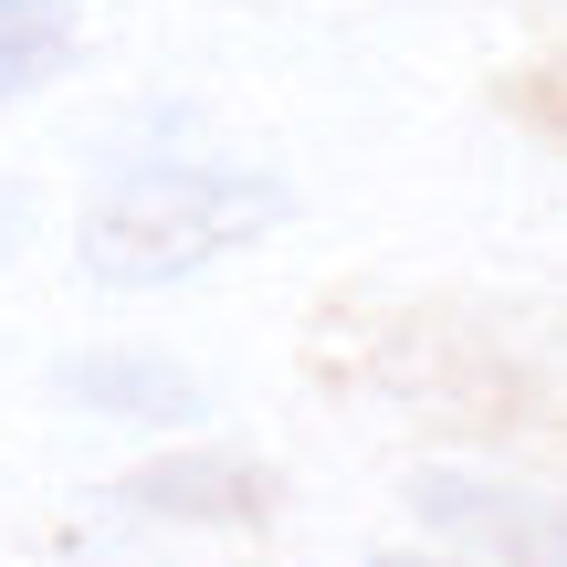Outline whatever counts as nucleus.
<instances>
[{"mask_svg":"<svg viewBox=\"0 0 567 567\" xmlns=\"http://www.w3.org/2000/svg\"><path fill=\"white\" fill-rule=\"evenodd\" d=\"M284 221V189L252 158H126L84 200V274L95 284H179L221 252L264 243Z\"/></svg>","mask_w":567,"mask_h":567,"instance_id":"1","label":"nucleus"},{"mask_svg":"<svg viewBox=\"0 0 567 567\" xmlns=\"http://www.w3.org/2000/svg\"><path fill=\"white\" fill-rule=\"evenodd\" d=\"M74 42H84L74 0H0V105L42 95V84L74 63Z\"/></svg>","mask_w":567,"mask_h":567,"instance_id":"2","label":"nucleus"}]
</instances>
